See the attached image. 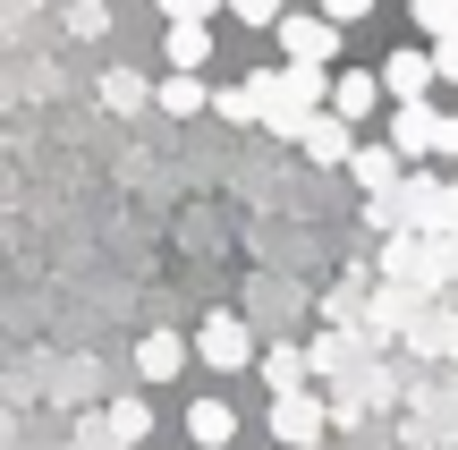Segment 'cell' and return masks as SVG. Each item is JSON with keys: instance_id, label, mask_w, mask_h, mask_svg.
Returning a JSON list of instances; mask_svg holds the SVG:
<instances>
[{"instance_id": "1", "label": "cell", "mask_w": 458, "mask_h": 450, "mask_svg": "<svg viewBox=\"0 0 458 450\" xmlns=\"http://www.w3.org/2000/svg\"><path fill=\"white\" fill-rule=\"evenodd\" d=\"M374 230H450L458 238V187L450 179H408V187H374Z\"/></svg>"}, {"instance_id": "2", "label": "cell", "mask_w": 458, "mask_h": 450, "mask_svg": "<svg viewBox=\"0 0 458 450\" xmlns=\"http://www.w3.org/2000/svg\"><path fill=\"white\" fill-rule=\"evenodd\" d=\"M263 77V119H272V136H297L314 111H323V94H331V77H323V60H289L272 77V68H255Z\"/></svg>"}, {"instance_id": "3", "label": "cell", "mask_w": 458, "mask_h": 450, "mask_svg": "<svg viewBox=\"0 0 458 450\" xmlns=\"http://www.w3.org/2000/svg\"><path fill=\"white\" fill-rule=\"evenodd\" d=\"M450 264H458L450 230H399L391 247H382V272H391V281H416V289H433Z\"/></svg>"}, {"instance_id": "4", "label": "cell", "mask_w": 458, "mask_h": 450, "mask_svg": "<svg viewBox=\"0 0 458 450\" xmlns=\"http://www.w3.org/2000/svg\"><path fill=\"white\" fill-rule=\"evenodd\" d=\"M187 357H204L213 374H246V366H255V332H246V315H204V332L187 340Z\"/></svg>"}, {"instance_id": "5", "label": "cell", "mask_w": 458, "mask_h": 450, "mask_svg": "<svg viewBox=\"0 0 458 450\" xmlns=\"http://www.w3.org/2000/svg\"><path fill=\"white\" fill-rule=\"evenodd\" d=\"M323 425H331V408L314 400L306 383H297V391H272V442L306 450V442H323Z\"/></svg>"}, {"instance_id": "6", "label": "cell", "mask_w": 458, "mask_h": 450, "mask_svg": "<svg viewBox=\"0 0 458 450\" xmlns=\"http://www.w3.org/2000/svg\"><path fill=\"white\" fill-rule=\"evenodd\" d=\"M272 34H280V51H289V60H331V51H340V26H331L323 9H297V17H272Z\"/></svg>"}, {"instance_id": "7", "label": "cell", "mask_w": 458, "mask_h": 450, "mask_svg": "<svg viewBox=\"0 0 458 450\" xmlns=\"http://www.w3.org/2000/svg\"><path fill=\"white\" fill-rule=\"evenodd\" d=\"M297 145H306V162L340 170V162H348V119H340V111H314L306 128H297Z\"/></svg>"}, {"instance_id": "8", "label": "cell", "mask_w": 458, "mask_h": 450, "mask_svg": "<svg viewBox=\"0 0 458 450\" xmlns=\"http://www.w3.org/2000/svg\"><path fill=\"white\" fill-rule=\"evenodd\" d=\"M433 119H442V111H433L425 94H408V102L391 111V145H399V162H408V153H433Z\"/></svg>"}, {"instance_id": "9", "label": "cell", "mask_w": 458, "mask_h": 450, "mask_svg": "<svg viewBox=\"0 0 458 450\" xmlns=\"http://www.w3.org/2000/svg\"><path fill=\"white\" fill-rule=\"evenodd\" d=\"M179 366H187V340L179 332H145V340H136V374H145V383H179Z\"/></svg>"}, {"instance_id": "10", "label": "cell", "mask_w": 458, "mask_h": 450, "mask_svg": "<svg viewBox=\"0 0 458 450\" xmlns=\"http://www.w3.org/2000/svg\"><path fill=\"white\" fill-rule=\"evenodd\" d=\"M425 85H433V51H391V60H382V94L391 102L425 94Z\"/></svg>"}, {"instance_id": "11", "label": "cell", "mask_w": 458, "mask_h": 450, "mask_svg": "<svg viewBox=\"0 0 458 450\" xmlns=\"http://www.w3.org/2000/svg\"><path fill=\"white\" fill-rule=\"evenodd\" d=\"M374 102H382V77H365V68H348V77H340V85L323 94V111H340L348 128H357V119L374 111Z\"/></svg>"}, {"instance_id": "12", "label": "cell", "mask_w": 458, "mask_h": 450, "mask_svg": "<svg viewBox=\"0 0 458 450\" xmlns=\"http://www.w3.org/2000/svg\"><path fill=\"white\" fill-rule=\"evenodd\" d=\"M340 170L365 187V196H374V187H391V179H399V145H348V162H340Z\"/></svg>"}, {"instance_id": "13", "label": "cell", "mask_w": 458, "mask_h": 450, "mask_svg": "<svg viewBox=\"0 0 458 450\" xmlns=\"http://www.w3.org/2000/svg\"><path fill=\"white\" fill-rule=\"evenodd\" d=\"M145 102H153V85L136 77V68H102V111L128 119V111H145Z\"/></svg>"}, {"instance_id": "14", "label": "cell", "mask_w": 458, "mask_h": 450, "mask_svg": "<svg viewBox=\"0 0 458 450\" xmlns=\"http://www.w3.org/2000/svg\"><path fill=\"white\" fill-rule=\"evenodd\" d=\"M213 60V34H204V17H170V68H204Z\"/></svg>"}, {"instance_id": "15", "label": "cell", "mask_w": 458, "mask_h": 450, "mask_svg": "<svg viewBox=\"0 0 458 450\" xmlns=\"http://www.w3.org/2000/svg\"><path fill=\"white\" fill-rule=\"evenodd\" d=\"M153 102H162L170 119H196V111H204V102H213V94H204V77H196V68H170V85H162V94H153Z\"/></svg>"}, {"instance_id": "16", "label": "cell", "mask_w": 458, "mask_h": 450, "mask_svg": "<svg viewBox=\"0 0 458 450\" xmlns=\"http://www.w3.org/2000/svg\"><path fill=\"white\" fill-rule=\"evenodd\" d=\"M187 434H196L204 450H221L229 434H238V417H229V400H196V408H187Z\"/></svg>"}, {"instance_id": "17", "label": "cell", "mask_w": 458, "mask_h": 450, "mask_svg": "<svg viewBox=\"0 0 458 450\" xmlns=\"http://www.w3.org/2000/svg\"><path fill=\"white\" fill-rule=\"evenodd\" d=\"M255 366H263V383H272V391H297V383H306V349H263Z\"/></svg>"}, {"instance_id": "18", "label": "cell", "mask_w": 458, "mask_h": 450, "mask_svg": "<svg viewBox=\"0 0 458 450\" xmlns=\"http://www.w3.org/2000/svg\"><path fill=\"white\" fill-rule=\"evenodd\" d=\"M102 425H111L119 442H145V434H153V408H145V400H111V408H102Z\"/></svg>"}, {"instance_id": "19", "label": "cell", "mask_w": 458, "mask_h": 450, "mask_svg": "<svg viewBox=\"0 0 458 450\" xmlns=\"http://www.w3.org/2000/svg\"><path fill=\"white\" fill-rule=\"evenodd\" d=\"M213 111L238 119V128H246V119H263V77H246V85H229V94H213Z\"/></svg>"}, {"instance_id": "20", "label": "cell", "mask_w": 458, "mask_h": 450, "mask_svg": "<svg viewBox=\"0 0 458 450\" xmlns=\"http://www.w3.org/2000/svg\"><path fill=\"white\" fill-rule=\"evenodd\" d=\"M340 357H348V332L331 323V340H314V349H306V374H340Z\"/></svg>"}, {"instance_id": "21", "label": "cell", "mask_w": 458, "mask_h": 450, "mask_svg": "<svg viewBox=\"0 0 458 450\" xmlns=\"http://www.w3.org/2000/svg\"><path fill=\"white\" fill-rule=\"evenodd\" d=\"M68 450H136V442H119V434H111L102 417H85L77 434H68Z\"/></svg>"}, {"instance_id": "22", "label": "cell", "mask_w": 458, "mask_h": 450, "mask_svg": "<svg viewBox=\"0 0 458 450\" xmlns=\"http://www.w3.org/2000/svg\"><path fill=\"white\" fill-rule=\"evenodd\" d=\"M458 26V0H416V34H450Z\"/></svg>"}, {"instance_id": "23", "label": "cell", "mask_w": 458, "mask_h": 450, "mask_svg": "<svg viewBox=\"0 0 458 450\" xmlns=\"http://www.w3.org/2000/svg\"><path fill=\"white\" fill-rule=\"evenodd\" d=\"M111 26V9H102V0H77V9H68V34H102Z\"/></svg>"}, {"instance_id": "24", "label": "cell", "mask_w": 458, "mask_h": 450, "mask_svg": "<svg viewBox=\"0 0 458 450\" xmlns=\"http://www.w3.org/2000/svg\"><path fill=\"white\" fill-rule=\"evenodd\" d=\"M433 77H450V85H458V26H450V34H433Z\"/></svg>"}, {"instance_id": "25", "label": "cell", "mask_w": 458, "mask_h": 450, "mask_svg": "<svg viewBox=\"0 0 458 450\" xmlns=\"http://www.w3.org/2000/svg\"><path fill=\"white\" fill-rule=\"evenodd\" d=\"M229 9H238L246 26H272V17H280V0H229Z\"/></svg>"}, {"instance_id": "26", "label": "cell", "mask_w": 458, "mask_h": 450, "mask_svg": "<svg viewBox=\"0 0 458 450\" xmlns=\"http://www.w3.org/2000/svg\"><path fill=\"white\" fill-rule=\"evenodd\" d=\"M365 9H374V0H323V17H331V26H357Z\"/></svg>"}, {"instance_id": "27", "label": "cell", "mask_w": 458, "mask_h": 450, "mask_svg": "<svg viewBox=\"0 0 458 450\" xmlns=\"http://www.w3.org/2000/svg\"><path fill=\"white\" fill-rule=\"evenodd\" d=\"M221 0H162V17H213Z\"/></svg>"}, {"instance_id": "28", "label": "cell", "mask_w": 458, "mask_h": 450, "mask_svg": "<svg viewBox=\"0 0 458 450\" xmlns=\"http://www.w3.org/2000/svg\"><path fill=\"white\" fill-rule=\"evenodd\" d=\"M433 153H458V119H433Z\"/></svg>"}, {"instance_id": "29", "label": "cell", "mask_w": 458, "mask_h": 450, "mask_svg": "<svg viewBox=\"0 0 458 450\" xmlns=\"http://www.w3.org/2000/svg\"><path fill=\"white\" fill-rule=\"evenodd\" d=\"M306 450H323V442H306Z\"/></svg>"}]
</instances>
